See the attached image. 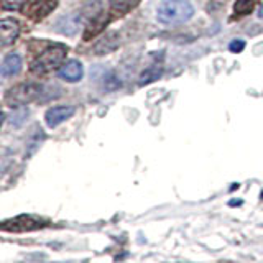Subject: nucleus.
<instances>
[{"label": "nucleus", "mask_w": 263, "mask_h": 263, "mask_svg": "<svg viewBox=\"0 0 263 263\" xmlns=\"http://www.w3.org/2000/svg\"><path fill=\"white\" fill-rule=\"evenodd\" d=\"M194 15V7L187 0H163L156 10V18L164 25L187 22Z\"/></svg>", "instance_id": "f257e3e1"}, {"label": "nucleus", "mask_w": 263, "mask_h": 263, "mask_svg": "<svg viewBox=\"0 0 263 263\" xmlns=\"http://www.w3.org/2000/svg\"><path fill=\"white\" fill-rule=\"evenodd\" d=\"M66 53H68V49L63 45H54L51 48L45 49V51L31 63V71L35 74H46V72L58 69L60 66H63Z\"/></svg>", "instance_id": "f03ea898"}, {"label": "nucleus", "mask_w": 263, "mask_h": 263, "mask_svg": "<svg viewBox=\"0 0 263 263\" xmlns=\"http://www.w3.org/2000/svg\"><path fill=\"white\" fill-rule=\"evenodd\" d=\"M41 89L43 87L38 84H18L7 92L5 102H7V105L15 107V109L16 107H23V105L30 104L31 101H35L36 97H40Z\"/></svg>", "instance_id": "7ed1b4c3"}, {"label": "nucleus", "mask_w": 263, "mask_h": 263, "mask_svg": "<svg viewBox=\"0 0 263 263\" xmlns=\"http://www.w3.org/2000/svg\"><path fill=\"white\" fill-rule=\"evenodd\" d=\"M76 109L72 105H56L48 109V112L45 114V120H46V125L49 128H54L58 127L60 123L66 122L68 119H71Z\"/></svg>", "instance_id": "20e7f679"}, {"label": "nucleus", "mask_w": 263, "mask_h": 263, "mask_svg": "<svg viewBox=\"0 0 263 263\" xmlns=\"http://www.w3.org/2000/svg\"><path fill=\"white\" fill-rule=\"evenodd\" d=\"M0 31H2V46L12 45L13 41L18 38L20 33V25L13 18H4L0 22Z\"/></svg>", "instance_id": "39448f33"}, {"label": "nucleus", "mask_w": 263, "mask_h": 263, "mask_svg": "<svg viewBox=\"0 0 263 263\" xmlns=\"http://www.w3.org/2000/svg\"><path fill=\"white\" fill-rule=\"evenodd\" d=\"M82 74H84V68H82V64L76 60H71L68 63H64L60 68V78L68 81V82L81 81Z\"/></svg>", "instance_id": "423d86ee"}, {"label": "nucleus", "mask_w": 263, "mask_h": 263, "mask_svg": "<svg viewBox=\"0 0 263 263\" xmlns=\"http://www.w3.org/2000/svg\"><path fill=\"white\" fill-rule=\"evenodd\" d=\"M22 69V58L20 54L16 53H10L4 58L2 61V68H0V74H2V78H10V76H15V74H18Z\"/></svg>", "instance_id": "0eeeda50"}, {"label": "nucleus", "mask_w": 263, "mask_h": 263, "mask_svg": "<svg viewBox=\"0 0 263 263\" xmlns=\"http://www.w3.org/2000/svg\"><path fill=\"white\" fill-rule=\"evenodd\" d=\"M119 33H115V31H110V33H107V35L104 38H101L97 41V43L94 45V53L96 54H107V53H112L115 48L119 46Z\"/></svg>", "instance_id": "6e6552de"}, {"label": "nucleus", "mask_w": 263, "mask_h": 263, "mask_svg": "<svg viewBox=\"0 0 263 263\" xmlns=\"http://www.w3.org/2000/svg\"><path fill=\"white\" fill-rule=\"evenodd\" d=\"M81 23V15L79 13H71L68 16H63V18L58 20L56 23V30L63 33V35H74L79 28Z\"/></svg>", "instance_id": "1a4fd4ad"}, {"label": "nucleus", "mask_w": 263, "mask_h": 263, "mask_svg": "<svg viewBox=\"0 0 263 263\" xmlns=\"http://www.w3.org/2000/svg\"><path fill=\"white\" fill-rule=\"evenodd\" d=\"M109 22V16H107L104 12H99L92 16V20L89 22V25L86 27V31H84V40H90L92 36H96L99 31H102L105 23Z\"/></svg>", "instance_id": "9d476101"}, {"label": "nucleus", "mask_w": 263, "mask_h": 263, "mask_svg": "<svg viewBox=\"0 0 263 263\" xmlns=\"http://www.w3.org/2000/svg\"><path fill=\"white\" fill-rule=\"evenodd\" d=\"M54 7H56V0H38L35 4V8H33V13H36L35 18H43Z\"/></svg>", "instance_id": "9b49d317"}, {"label": "nucleus", "mask_w": 263, "mask_h": 263, "mask_svg": "<svg viewBox=\"0 0 263 263\" xmlns=\"http://www.w3.org/2000/svg\"><path fill=\"white\" fill-rule=\"evenodd\" d=\"M138 4V0H110L112 10L119 13H127Z\"/></svg>", "instance_id": "f8f14e48"}, {"label": "nucleus", "mask_w": 263, "mask_h": 263, "mask_svg": "<svg viewBox=\"0 0 263 263\" xmlns=\"http://www.w3.org/2000/svg\"><path fill=\"white\" fill-rule=\"evenodd\" d=\"M161 76V68H150L146 69L145 72H142V76H140V86H145L148 82H152L155 79H158Z\"/></svg>", "instance_id": "ddd939ff"}, {"label": "nucleus", "mask_w": 263, "mask_h": 263, "mask_svg": "<svg viewBox=\"0 0 263 263\" xmlns=\"http://www.w3.org/2000/svg\"><path fill=\"white\" fill-rule=\"evenodd\" d=\"M253 5H255V0H237L234 5V12L237 15H247L252 12Z\"/></svg>", "instance_id": "4468645a"}, {"label": "nucleus", "mask_w": 263, "mask_h": 263, "mask_svg": "<svg viewBox=\"0 0 263 263\" xmlns=\"http://www.w3.org/2000/svg\"><path fill=\"white\" fill-rule=\"evenodd\" d=\"M28 0H4L2 7L5 10H22L23 5L27 4Z\"/></svg>", "instance_id": "2eb2a0df"}, {"label": "nucleus", "mask_w": 263, "mask_h": 263, "mask_svg": "<svg viewBox=\"0 0 263 263\" xmlns=\"http://www.w3.org/2000/svg\"><path fill=\"white\" fill-rule=\"evenodd\" d=\"M243 48H245V43H243L242 40H234L232 43L229 45V49H230L232 53H240Z\"/></svg>", "instance_id": "dca6fc26"}, {"label": "nucleus", "mask_w": 263, "mask_h": 263, "mask_svg": "<svg viewBox=\"0 0 263 263\" xmlns=\"http://www.w3.org/2000/svg\"><path fill=\"white\" fill-rule=\"evenodd\" d=\"M258 16H260V18L263 20V5L260 7V12H258Z\"/></svg>", "instance_id": "f3484780"}]
</instances>
